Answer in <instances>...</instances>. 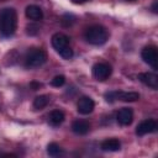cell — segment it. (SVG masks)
Returning a JSON list of instances; mask_svg holds the SVG:
<instances>
[{"label": "cell", "instance_id": "cell-1", "mask_svg": "<svg viewBox=\"0 0 158 158\" xmlns=\"http://www.w3.org/2000/svg\"><path fill=\"white\" fill-rule=\"evenodd\" d=\"M17 27V14L12 7H5L0 14V33L2 37H11Z\"/></svg>", "mask_w": 158, "mask_h": 158}, {"label": "cell", "instance_id": "cell-2", "mask_svg": "<svg viewBox=\"0 0 158 158\" xmlns=\"http://www.w3.org/2000/svg\"><path fill=\"white\" fill-rule=\"evenodd\" d=\"M84 37L88 43H90L93 46H101L107 41L109 32L101 25H93L85 30Z\"/></svg>", "mask_w": 158, "mask_h": 158}, {"label": "cell", "instance_id": "cell-3", "mask_svg": "<svg viewBox=\"0 0 158 158\" xmlns=\"http://www.w3.org/2000/svg\"><path fill=\"white\" fill-rule=\"evenodd\" d=\"M52 47L59 53V56L64 59H70L73 57V49L69 47V37L64 33L57 32L51 38Z\"/></svg>", "mask_w": 158, "mask_h": 158}, {"label": "cell", "instance_id": "cell-4", "mask_svg": "<svg viewBox=\"0 0 158 158\" xmlns=\"http://www.w3.org/2000/svg\"><path fill=\"white\" fill-rule=\"evenodd\" d=\"M46 60H47L46 52L42 49H38V48H33V49L28 51L25 57V67L37 68V67L43 65L46 63Z\"/></svg>", "mask_w": 158, "mask_h": 158}, {"label": "cell", "instance_id": "cell-5", "mask_svg": "<svg viewBox=\"0 0 158 158\" xmlns=\"http://www.w3.org/2000/svg\"><path fill=\"white\" fill-rule=\"evenodd\" d=\"M93 77L99 80V81H104L106 79H109V77L112 73V68L109 63H96L93 65Z\"/></svg>", "mask_w": 158, "mask_h": 158}, {"label": "cell", "instance_id": "cell-6", "mask_svg": "<svg viewBox=\"0 0 158 158\" xmlns=\"http://www.w3.org/2000/svg\"><path fill=\"white\" fill-rule=\"evenodd\" d=\"M142 59L151 65L153 69H157V60H158V54H157V48L154 46H147L142 49L141 52Z\"/></svg>", "mask_w": 158, "mask_h": 158}, {"label": "cell", "instance_id": "cell-7", "mask_svg": "<svg viewBox=\"0 0 158 158\" xmlns=\"http://www.w3.org/2000/svg\"><path fill=\"white\" fill-rule=\"evenodd\" d=\"M156 131H157V122L152 118L142 121L136 127V135L137 136H144V135H148V133H153Z\"/></svg>", "mask_w": 158, "mask_h": 158}, {"label": "cell", "instance_id": "cell-8", "mask_svg": "<svg viewBox=\"0 0 158 158\" xmlns=\"http://www.w3.org/2000/svg\"><path fill=\"white\" fill-rule=\"evenodd\" d=\"M94 107H95V102L89 96H81L77 105V110L81 115H89L90 112H93Z\"/></svg>", "mask_w": 158, "mask_h": 158}, {"label": "cell", "instance_id": "cell-9", "mask_svg": "<svg viewBox=\"0 0 158 158\" xmlns=\"http://www.w3.org/2000/svg\"><path fill=\"white\" fill-rule=\"evenodd\" d=\"M138 80L142 81L148 88H152L153 90L158 89V77L154 73H149V72L139 73L138 74Z\"/></svg>", "mask_w": 158, "mask_h": 158}, {"label": "cell", "instance_id": "cell-10", "mask_svg": "<svg viewBox=\"0 0 158 158\" xmlns=\"http://www.w3.org/2000/svg\"><path fill=\"white\" fill-rule=\"evenodd\" d=\"M116 120L121 126H130L133 121V111L128 107H123L117 112Z\"/></svg>", "mask_w": 158, "mask_h": 158}, {"label": "cell", "instance_id": "cell-11", "mask_svg": "<svg viewBox=\"0 0 158 158\" xmlns=\"http://www.w3.org/2000/svg\"><path fill=\"white\" fill-rule=\"evenodd\" d=\"M89 130H90V123L86 120H75L72 123V131L75 135H79V136L86 135Z\"/></svg>", "mask_w": 158, "mask_h": 158}, {"label": "cell", "instance_id": "cell-12", "mask_svg": "<svg viewBox=\"0 0 158 158\" xmlns=\"http://www.w3.org/2000/svg\"><path fill=\"white\" fill-rule=\"evenodd\" d=\"M25 14H26L27 19L33 20V21H40L43 17V11L37 5H28L26 7V10H25Z\"/></svg>", "mask_w": 158, "mask_h": 158}, {"label": "cell", "instance_id": "cell-13", "mask_svg": "<svg viewBox=\"0 0 158 158\" xmlns=\"http://www.w3.org/2000/svg\"><path fill=\"white\" fill-rule=\"evenodd\" d=\"M100 147L105 152H117L121 148V142L117 138H107L101 142Z\"/></svg>", "mask_w": 158, "mask_h": 158}, {"label": "cell", "instance_id": "cell-14", "mask_svg": "<svg viewBox=\"0 0 158 158\" xmlns=\"http://www.w3.org/2000/svg\"><path fill=\"white\" fill-rule=\"evenodd\" d=\"M121 100L125 102H133L139 99V94L135 91H115V100Z\"/></svg>", "mask_w": 158, "mask_h": 158}, {"label": "cell", "instance_id": "cell-15", "mask_svg": "<svg viewBox=\"0 0 158 158\" xmlns=\"http://www.w3.org/2000/svg\"><path fill=\"white\" fill-rule=\"evenodd\" d=\"M65 116H64V112L60 111V110H53L49 116H48V122L52 125V126H59L63 121H64Z\"/></svg>", "mask_w": 158, "mask_h": 158}, {"label": "cell", "instance_id": "cell-16", "mask_svg": "<svg viewBox=\"0 0 158 158\" xmlns=\"http://www.w3.org/2000/svg\"><path fill=\"white\" fill-rule=\"evenodd\" d=\"M49 102V96L48 95H40V96H36L35 100H33V107L36 110H41L43 107H46Z\"/></svg>", "mask_w": 158, "mask_h": 158}, {"label": "cell", "instance_id": "cell-17", "mask_svg": "<svg viewBox=\"0 0 158 158\" xmlns=\"http://www.w3.org/2000/svg\"><path fill=\"white\" fill-rule=\"evenodd\" d=\"M47 153L51 157H58V156H60L63 153V151L59 147V144H57L56 142H52V143H49L47 146Z\"/></svg>", "mask_w": 158, "mask_h": 158}, {"label": "cell", "instance_id": "cell-18", "mask_svg": "<svg viewBox=\"0 0 158 158\" xmlns=\"http://www.w3.org/2000/svg\"><path fill=\"white\" fill-rule=\"evenodd\" d=\"M74 21H75V17H74L73 15L65 14V15H63V17H62V20H60V23H62L64 27H69V26H72V25L74 23Z\"/></svg>", "mask_w": 158, "mask_h": 158}, {"label": "cell", "instance_id": "cell-19", "mask_svg": "<svg viewBox=\"0 0 158 158\" xmlns=\"http://www.w3.org/2000/svg\"><path fill=\"white\" fill-rule=\"evenodd\" d=\"M64 83H65V78H64V75H56V77L51 80V85H52V86H56V88L62 86Z\"/></svg>", "mask_w": 158, "mask_h": 158}, {"label": "cell", "instance_id": "cell-20", "mask_svg": "<svg viewBox=\"0 0 158 158\" xmlns=\"http://www.w3.org/2000/svg\"><path fill=\"white\" fill-rule=\"evenodd\" d=\"M38 32V27L37 26H33V25H28L27 26V33L28 35H36Z\"/></svg>", "mask_w": 158, "mask_h": 158}, {"label": "cell", "instance_id": "cell-21", "mask_svg": "<svg viewBox=\"0 0 158 158\" xmlns=\"http://www.w3.org/2000/svg\"><path fill=\"white\" fill-rule=\"evenodd\" d=\"M30 86L32 88V90H38L40 88H42V84L38 83V81H31L30 83Z\"/></svg>", "mask_w": 158, "mask_h": 158}, {"label": "cell", "instance_id": "cell-22", "mask_svg": "<svg viewBox=\"0 0 158 158\" xmlns=\"http://www.w3.org/2000/svg\"><path fill=\"white\" fill-rule=\"evenodd\" d=\"M74 4H83V2H86V1H89V0H72Z\"/></svg>", "mask_w": 158, "mask_h": 158}, {"label": "cell", "instance_id": "cell-23", "mask_svg": "<svg viewBox=\"0 0 158 158\" xmlns=\"http://www.w3.org/2000/svg\"><path fill=\"white\" fill-rule=\"evenodd\" d=\"M130 1H133V0H130Z\"/></svg>", "mask_w": 158, "mask_h": 158}]
</instances>
